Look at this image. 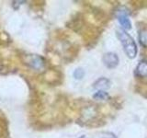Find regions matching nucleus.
<instances>
[{"label": "nucleus", "mask_w": 147, "mask_h": 138, "mask_svg": "<svg viewBox=\"0 0 147 138\" xmlns=\"http://www.w3.org/2000/svg\"><path fill=\"white\" fill-rule=\"evenodd\" d=\"M93 87H94V89H96L105 91L106 89H109L110 80L108 79V78H106V77H100L94 83Z\"/></svg>", "instance_id": "20e7f679"}, {"label": "nucleus", "mask_w": 147, "mask_h": 138, "mask_svg": "<svg viewBox=\"0 0 147 138\" xmlns=\"http://www.w3.org/2000/svg\"><path fill=\"white\" fill-rule=\"evenodd\" d=\"M5 131H7V123L2 117H0V135H2Z\"/></svg>", "instance_id": "9b49d317"}, {"label": "nucleus", "mask_w": 147, "mask_h": 138, "mask_svg": "<svg viewBox=\"0 0 147 138\" xmlns=\"http://www.w3.org/2000/svg\"><path fill=\"white\" fill-rule=\"evenodd\" d=\"M102 61L106 67L108 68H115L119 64V57L114 53H107L103 55Z\"/></svg>", "instance_id": "7ed1b4c3"}, {"label": "nucleus", "mask_w": 147, "mask_h": 138, "mask_svg": "<svg viewBox=\"0 0 147 138\" xmlns=\"http://www.w3.org/2000/svg\"><path fill=\"white\" fill-rule=\"evenodd\" d=\"M139 41L142 46L147 47V29H142L139 31Z\"/></svg>", "instance_id": "0eeeda50"}, {"label": "nucleus", "mask_w": 147, "mask_h": 138, "mask_svg": "<svg viewBox=\"0 0 147 138\" xmlns=\"http://www.w3.org/2000/svg\"><path fill=\"white\" fill-rule=\"evenodd\" d=\"M85 76V71L83 68H76L75 72H74V77L76 78V79H82L83 77Z\"/></svg>", "instance_id": "9d476101"}, {"label": "nucleus", "mask_w": 147, "mask_h": 138, "mask_svg": "<svg viewBox=\"0 0 147 138\" xmlns=\"http://www.w3.org/2000/svg\"><path fill=\"white\" fill-rule=\"evenodd\" d=\"M116 34L118 39L121 41L124 52L127 54V56L131 59L134 58L137 54V46L134 40L122 29H117Z\"/></svg>", "instance_id": "f257e3e1"}, {"label": "nucleus", "mask_w": 147, "mask_h": 138, "mask_svg": "<svg viewBox=\"0 0 147 138\" xmlns=\"http://www.w3.org/2000/svg\"><path fill=\"white\" fill-rule=\"evenodd\" d=\"M79 138H86V135H81Z\"/></svg>", "instance_id": "ddd939ff"}, {"label": "nucleus", "mask_w": 147, "mask_h": 138, "mask_svg": "<svg viewBox=\"0 0 147 138\" xmlns=\"http://www.w3.org/2000/svg\"><path fill=\"white\" fill-rule=\"evenodd\" d=\"M93 138H117V136L110 132H101L95 135Z\"/></svg>", "instance_id": "1a4fd4ad"}, {"label": "nucleus", "mask_w": 147, "mask_h": 138, "mask_svg": "<svg viewBox=\"0 0 147 138\" xmlns=\"http://www.w3.org/2000/svg\"><path fill=\"white\" fill-rule=\"evenodd\" d=\"M118 20L119 24L121 25V27L123 29L125 30H131V23L130 21V20L128 18L127 15L125 13H121L118 16Z\"/></svg>", "instance_id": "39448f33"}, {"label": "nucleus", "mask_w": 147, "mask_h": 138, "mask_svg": "<svg viewBox=\"0 0 147 138\" xmlns=\"http://www.w3.org/2000/svg\"><path fill=\"white\" fill-rule=\"evenodd\" d=\"M93 98L98 100H105L109 98V94L106 91L98 90V92H96V93L93 95Z\"/></svg>", "instance_id": "6e6552de"}, {"label": "nucleus", "mask_w": 147, "mask_h": 138, "mask_svg": "<svg viewBox=\"0 0 147 138\" xmlns=\"http://www.w3.org/2000/svg\"><path fill=\"white\" fill-rule=\"evenodd\" d=\"M22 60L27 66L36 71L42 70L46 64L45 59L38 54H24L22 56Z\"/></svg>", "instance_id": "f03ea898"}, {"label": "nucleus", "mask_w": 147, "mask_h": 138, "mask_svg": "<svg viewBox=\"0 0 147 138\" xmlns=\"http://www.w3.org/2000/svg\"><path fill=\"white\" fill-rule=\"evenodd\" d=\"M4 69H5V64L3 63V59L1 58V56H0V73H1Z\"/></svg>", "instance_id": "f8f14e48"}, {"label": "nucleus", "mask_w": 147, "mask_h": 138, "mask_svg": "<svg viewBox=\"0 0 147 138\" xmlns=\"http://www.w3.org/2000/svg\"><path fill=\"white\" fill-rule=\"evenodd\" d=\"M136 75L140 77H145L147 76V62L141 61L136 67Z\"/></svg>", "instance_id": "423d86ee"}]
</instances>
